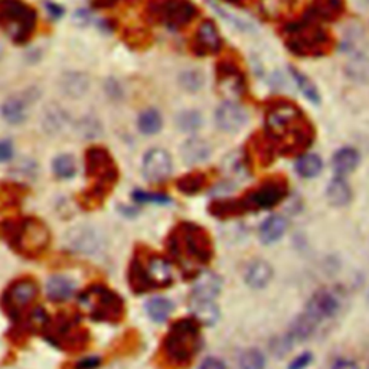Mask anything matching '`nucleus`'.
<instances>
[{
	"label": "nucleus",
	"instance_id": "1",
	"mask_svg": "<svg viewBox=\"0 0 369 369\" xmlns=\"http://www.w3.org/2000/svg\"><path fill=\"white\" fill-rule=\"evenodd\" d=\"M265 126L271 140L270 149L276 144L282 153L299 152L313 139V130L304 120L300 110L286 101H280L270 107L265 117Z\"/></svg>",
	"mask_w": 369,
	"mask_h": 369
},
{
	"label": "nucleus",
	"instance_id": "2",
	"mask_svg": "<svg viewBox=\"0 0 369 369\" xmlns=\"http://www.w3.org/2000/svg\"><path fill=\"white\" fill-rule=\"evenodd\" d=\"M169 249L185 269L208 264L214 257V244L210 234L190 223H182L172 231Z\"/></svg>",
	"mask_w": 369,
	"mask_h": 369
},
{
	"label": "nucleus",
	"instance_id": "3",
	"mask_svg": "<svg viewBox=\"0 0 369 369\" xmlns=\"http://www.w3.org/2000/svg\"><path fill=\"white\" fill-rule=\"evenodd\" d=\"M202 346L199 323L195 319L175 322L161 344V353L172 368H186Z\"/></svg>",
	"mask_w": 369,
	"mask_h": 369
},
{
	"label": "nucleus",
	"instance_id": "4",
	"mask_svg": "<svg viewBox=\"0 0 369 369\" xmlns=\"http://www.w3.org/2000/svg\"><path fill=\"white\" fill-rule=\"evenodd\" d=\"M287 195V182L282 178H273L262 182L260 186L238 201H223L212 205V214L221 218L240 215L248 211L270 210L278 205Z\"/></svg>",
	"mask_w": 369,
	"mask_h": 369
},
{
	"label": "nucleus",
	"instance_id": "5",
	"mask_svg": "<svg viewBox=\"0 0 369 369\" xmlns=\"http://www.w3.org/2000/svg\"><path fill=\"white\" fill-rule=\"evenodd\" d=\"M36 26V12L23 0H0V29L16 43L31 39Z\"/></svg>",
	"mask_w": 369,
	"mask_h": 369
},
{
	"label": "nucleus",
	"instance_id": "6",
	"mask_svg": "<svg viewBox=\"0 0 369 369\" xmlns=\"http://www.w3.org/2000/svg\"><path fill=\"white\" fill-rule=\"evenodd\" d=\"M173 280L170 264L160 256L136 258L130 269V284L139 293L168 287Z\"/></svg>",
	"mask_w": 369,
	"mask_h": 369
},
{
	"label": "nucleus",
	"instance_id": "7",
	"mask_svg": "<svg viewBox=\"0 0 369 369\" xmlns=\"http://www.w3.org/2000/svg\"><path fill=\"white\" fill-rule=\"evenodd\" d=\"M289 49L300 56H319L331 48V38L323 27L315 23H298L287 31Z\"/></svg>",
	"mask_w": 369,
	"mask_h": 369
},
{
	"label": "nucleus",
	"instance_id": "8",
	"mask_svg": "<svg viewBox=\"0 0 369 369\" xmlns=\"http://www.w3.org/2000/svg\"><path fill=\"white\" fill-rule=\"evenodd\" d=\"M80 304L94 320L100 322H119L124 315L123 300L102 286H94L84 291Z\"/></svg>",
	"mask_w": 369,
	"mask_h": 369
},
{
	"label": "nucleus",
	"instance_id": "9",
	"mask_svg": "<svg viewBox=\"0 0 369 369\" xmlns=\"http://www.w3.org/2000/svg\"><path fill=\"white\" fill-rule=\"evenodd\" d=\"M85 166L88 176L96 179L94 194L104 197L106 189L111 188L119 176V170H117L111 155L102 147H91L85 156Z\"/></svg>",
	"mask_w": 369,
	"mask_h": 369
},
{
	"label": "nucleus",
	"instance_id": "10",
	"mask_svg": "<svg viewBox=\"0 0 369 369\" xmlns=\"http://www.w3.org/2000/svg\"><path fill=\"white\" fill-rule=\"evenodd\" d=\"M150 16L170 29H182L197 16V8L189 0H150Z\"/></svg>",
	"mask_w": 369,
	"mask_h": 369
},
{
	"label": "nucleus",
	"instance_id": "11",
	"mask_svg": "<svg viewBox=\"0 0 369 369\" xmlns=\"http://www.w3.org/2000/svg\"><path fill=\"white\" fill-rule=\"evenodd\" d=\"M13 243L26 256H39L49 244V231L39 219L27 218L14 232Z\"/></svg>",
	"mask_w": 369,
	"mask_h": 369
},
{
	"label": "nucleus",
	"instance_id": "12",
	"mask_svg": "<svg viewBox=\"0 0 369 369\" xmlns=\"http://www.w3.org/2000/svg\"><path fill=\"white\" fill-rule=\"evenodd\" d=\"M172 157L161 149H152L143 157V175L147 181L160 182L172 173Z\"/></svg>",
	"mask_w": 369,
	"mask_h": 369
},
{
	"label": "nucleus",
	"instance_id": "13",
	"mask_svg": "<svg viewBox=\"0 0 369 369\" xmlns=\"http://www.w3.org/2000/svg\"><path fill=\"white\" fill-rule=\"evenodd\" d=\"M34 98L35 97L29 93L10 96L3 101V104L0 106V115H2V119L10 126H19L25 123L27 119L29 106H31Z\"/></svg>",
	"mask_w": 369,
	"mask_h": 369
},
{
	"label": "nucleus",
	"instance_id": "14",
	"mask_svg": "<svg viewBox=\"0 0 369 369\" xmlns=\"http://www.w3.org/2000/svg\"><path fill=\"white\" fill-rule=\"evenodd\" d=\"M247 113L234 101H225L216 109L215 123L219 130L227 133H235L241 130L247 123Z\"/></svg>",
	"mask_w": 369,
	"mask_h": 369
},
{
	"label": "nucleus",
	"instance_id": "15",
	"mask_svg": "<svg viewBox=\"0 0 369 369\" xmlns=\"http://www.w3.org/2000/svg\"><path fill=\"white\" fill-rule=\"evenodd\" d=\"M38 296V286L31 278H22L14 282L8 290L5 302L13 312H19L27 304H31Z\"/></svg>",
	"mask_w": 369,
	"mask_h": 369
},
{
	"label": "nucleus",
	"instance_id": "16",
	"mask_svg": "<svg viewBox=\"0 0 369 369\" xmlns=\"http://www.w3.org/2000/svg\"><path fill=\"white\" fill-rule=\"evenodd\" d=\"M337 310H339V302L333 294L326 290H320L315 293L312 299L309 300L306 313L316 319L317 322H320L322 319L335 316L337 313Z\"/></svg>",
	"mask_w": 369,
	"mask_h": 369
},
{
	"label": "nucleus",
	"instance_id": "17",
	"mask_svg": "<svg viewBox=\"0 0 369 369\" xmlns=\"http://www.w3.org/2000/svg\"><path fill=\"white\" fill-rule=\"evenodd\" d=\"M58 87H60L63 96L78 100L90 90V78L84 72L68 71L61 76L60 81H58Z\"/></svg>",
	"mask_w": 369,
	"mask_h": 369
},
{
	"label": "nucleus",
	"instance_id": "18",
	"mask_svg": "<svg viewBox=\"0 0 369 369\" xmlns=\"http://www.w3.org/2000/svg\"><path fill=\"white\" fill-rule=\"evenodd\" d=\"M195 45L201 55L216 54L223 47V39H221L216 26L211 21H205L199 25Z\"/></svg>",
	"mask_w": 369,
	"mask_h": 369
},
{
	"label": "nucleus",
	"instance_id": "19",
	"mask_svg": "<svg viewBox=\"0 0 369 369\" xmlns=\"http://www.w3.org/2000/svg\"><path fill=\"white\" fill-rule=\"evenodd\" d=\"M218 82L224 91L235 94H240L244 88L243 74L231 63H221L218 65Z\"/></svg>",
	"mask_w": 369,
	"mask_h": 369
},
{
	"label": "nucleus",
	"instance_id": "20",
	"mask_svg": "<svg viewBox=\"0 0 369 369\" xmlns=\"http://www.w3.org/2000/svg\"><path fill=\"white\" fill-rule=\"evenodd\" d=\"M221 286H223V283H221V278L216 274L211 271H205L195 280L194 298L214 300L221 291Z\"/></svg>",
	"mask_w": 369,
	"mask_h": 369
},
{
	"label": "nucleus",
	"instance_id": "21",
	"mask_svg": "<svg viewBox=\"0 0 369 369\" xmlns=\"http://www.w3.org/2000/svg\"><path fill=\"white\" fill-rule=\"evenodd\" d=\"M68 126L69 114L61 106L51 104L48 109H45L42 117V127L48 135H58Z\"/></svg>",
	"mask_w": 369,
	"mask_h": 369
},
{
	"label": "nucleus",
	"instance_id": "22",
	"mask_svg": "<svg viewBox=\"0 0 369 369\" xmlns=\"http://www.w3.org/2000/svg\"><path fill=\"white\" fill-rule=\"evenodd\" d=\"M77 286L71 278L64 276L51 277L47 283V294L51 300L55 302H65L71 299L76 293Z\"/></svg>",
	"mask_w": 369,
	"mask_h": 369
},
{
	"label": "nucleus",
	"instance_id": "23",
	"mask_svg": "<svg viewBox=\"0 0 369 369\" xmlns=\"http://www.w3.org/2000/svg\"><path fill=\"white\" fill-rule=\"evenodd\" d=\"M345 0H313L310 14L322 21H335L342 16Z\"/></svg>",
	"mask_w": 369,
	"mask_h": 369
},
{
	"label": "nucleus",
	"instance_id": "24",
	"mask_svg": "<svg viewBox=\"0 0 369 369\" xmlns=\"http://www.w3.org/2000/svg\"><path fill=\"white\" fill-rule=\"evenodd\" d=\"M273 277V269L267 261H254L245 273V282L251 289H264L270 283Z\"/></svg>",
	"mask_w": 369,
	"mask_h": 369
},
{
	"label": "nucleus",
	"instance_id": "25",
	"mask_svg": "<svg viewBox=\"0 0 369 369\" xmlns=\"http://www.w3.org/2000/svg\"><path fill=\"white\" fill-rule=\"evenodd\" d=\"M359 165V153L352 149V147H344V149L337 150L332 159V166L337 176H346L348 173L353 172Z\"/></svg>",
	"mask_w": 369,
	"mask_h": 369
},
{
	"label": "nucleus",
	"instance_id": "26",
	"mask_svg": "<svg viewBox=\"0 0 369 369\" xmlns=\"http://www.w3.org/2000/svg\"><path fill=\"white\" fill-rule=\"evenodd\" d=\"M190 312L198 323L206 324V326L215 324L219 319V309L214 300L194 299V302L190 303Z\"/></svg>",
	"mask_w": 369,
	"mask_h": 369
},
{
	"label": "nucleus",
	"instance_id": "27",
	"mask_svg": "<svg viewBox=\"0 0 369 369\" xmlns=\"http://www.w3.org/2000/svg\"><path fill=\"white\" fill-rule=\"evenodd\" d=\"M286 230L287 221L280 215H273L262 223L260 228V238L264 244H273L283 237Z\"/></svg>",
	"mask_w": 369,
	"mask_h": 369
},
{
	"label": "nucleus",
	"instance_id": "28",
	"mask_svg": "<svg viewBox=\"0 0 369 369\" xmlns=\"http://www.w3.org/2000/svg\"><path fill=\"white\" fill-rule=\"evenodd\" d=\"M211 153L210 146L201 139H189L182 147V157L186 165H195L208 159Z\"/></svg>",
	"mask_w": 369,
	"mask_h": 369
},
{
	"label": "nucleus",
	"instance_id": "29",
	"mask_svg": "<svg viewBox=\"0 0 369 369\" xmlns=\"http://www.w3.org/2000/svg\"><path fill=\"white\" fill-rule=\"evenodd\" d=\"M326 197L329 203H332L333 206H345L352 199V190L346 181L341 178V176H337V178L332 179V182L329 183L326 189Z\"/></svg>",
	"mask_w": 369,
	"mask_h": 369
},
{
	"label": "nucleus",
	"instance_id": "30",
	"mask_svg": "<svg viewBox=\"0 0 369 369\" xmlns=\"http://www.w3.org/2000/svg\"><path fill=\"white\" fill-rule=\"evenodd\" d=\"M323 169V161L317 155L309 153L303 155L298 161H296V170L299 176L306 179H312L316 178V176L320 175Z\"/></svg>",
	"mask_w": 369,
	"mask_h": 369
},
{
	"label": "nucleus",
	"instance_id": "31",
	"mask_svg": "<svg viewBox=\"0 0 369 369\" xmlns=\"http://www.w3.org/2000/svg\"><path fill=\"white\" fill-rule=\"evenodd\" d=\"M317 323L319 322L316 319H313L310 315L304 313V315L299 316L296 320H294L289 336L293 339V342L304 341L306 337H309L310 335L315 332Z\"/></svg>",
	"mask_w": 369,
	"mask_h": 369
},
{
	"label": "nucleus",
	"instance_id": "32",
	"mask_svg": "<svg viewBox=\"0 0 369 369\" xmlns=\"http://www.w3.org/2000/svg\"><path fill=\"white\" fill-rule=\"evenodd\" d=\"M139 130L143 133V135L152 136L156 135L161 130V126H164V122H161V115L157 110L155 109H147L143 113H140L139 120H137Z\"/></svg>",
	"mask_w": 369,
	"mask_h": 369
},
{
	"label": "nucleus",
	"instance_id": "33",
	"mask_svg": "<svg viewBox=\"0 0 369 369\" xmlns=\"http://www.w3.org/2000/svg\"><path fill=\"white\" fill-rule=\"evenodd\" d=\"M173 310V303L165 298H153L146 303V312L155 322H165Z\"/></svg>",
	"mask_w": 369,
	"mask_h": 369
},
{
	"label": "nucleus",
	"instance_id": "34",
	"mask_svg": "<svg viewBox=\"0 0 369 369\" xmlns=\"http://www.w3.org/2000/svg\"><path fill=\"white\" fill-rule=\"evenodd\" d=\"M52 170L60 179H71L77 173V161L71 155H60L52 161Z\"/></svg>",
	"mask_w": 369,
	"mask_h": 369
},
{
	"label": "nucleus",
	"instance_id": "35",
	"mask_svg": "<svg viewBox=\"0 0 369 369\" xmlns=\"http://www.w3.org/2000/svg\"><path fill=\"white\" fill-rule=\"evenodd\" d=\"M206 182H208V178L205 173H189L178 181V189L186 195H195L205 188Z\"/></svg>",
	"mask_w": 369,
	"mask_h": 369
},
{
	"label": "nucleus",
	"instance_id": "36",
	"mask_svg": "<svg viewBox=\"0 0 369 369\" xmlns=\"http://www.w3.org/2000/svg\"><path fill=\"white\" fill-rule=\"evenodd\" d=\"M290 72L291 76L294 78V82L298 84V87L300 88V91L303 93V96L310 100L312 102H315V104H319L320 102V96H319V91L317 88L315 87V84L310 81L304 74H302L300 71H298L296 68H290Z\"/></svg>",
	"mask_w": 369,
	"mask_h": 369
},
{
	"label": "nucleus",
	"instance_id": "37",
	"mask_svg": "<svg viewBox=\"0 0 369 369\" xmlns=\"http://www.w3.org/2000/svg\"><path fill=\"white\" fill-rule=\"evenodd\" d=\"M76 131L80 137L84 139H93L96 136H98L101 133V124L100 122L96 119V117L87 115L84 119H80L76 124Z\"/></svg>",
	"mask_w": 369,
	"mask_h": 369
},
{
	"label": "nucleus",
	"instance_id": "38",
	"mask_svg": "<svg viewBox=\"0 0 369 369\" xmlns=\"http://www.w3.org/2000/svg\"><path fill=\"white\" fill-rule=\"evenodd\" d=\"M265 358L257 349L245 350L240 358V369H264Z\"/></svg>",
	"mask_w": 369,
	"mask_h": 369
},
{
	"label": "nucleus",
	"instance_id": "39",
	"mask_svg": "<svg viewBox=\"0 0 369 369\" xmlns=\"http://www.w3.org/2000/svg\"><path fill=\"white\" fill-rule=\"evenodd\" d=\"M176 123H178L179 128L183 131H194V130L199 128L202 119L197 111H183L178 115Z\"/></svg>",
	"mask_w": 369,
	"mask_h": 369
},
{
	"label": "nucleus",
	"instance_id": "40",
	"mask_svg": "<svg viewBox=\"0 0 369 369\" xmlns=\"http://www.w3.org/2000/svg\"><path fill=\"white\" fill-rule=\"evenodd\" d=\"M181 84L189 91H197L198 88L203 84V78L197 71H188L181 76Z\"/></svg>",
	"mask_w": 369,
	"mask_h": 369
},
{
	"label": "nucleus",
	"instance_id": "41",
	"mask_svg": "<svg viewBox=\"0 0 369 369\" xmlns=\"http://www.w3.org/2000/svg\"><path fill=\"white\" fill-rule=\"evenodd\" d=\"M137 202H152V203H168L170 199L166 195H160V194H149V192H142L137 190L133 195Z\"/></svg>",
	"mask_w": 369,
	"mask_h": 369
},
{
	"label": "nucleus",
	"instance_id": "42",
	"mask_svg": "<svg viewBox=\"0 0 369 369\" xmlns=\"http://www.w3.org/2000/svg\"><path fill=\"white\" fill-rule=\"evenodd\" d=\"M312 359H313L312 353L304 352V353H302V355H299L298 358H294L290 362L289 369H306L310 364H312Z\"/></svg>",
	"mask_w": 369,
	"mask_h": 369
},
{
	"label": "nucleus",
	"instance_id": "43",
	"mask_svg": "<svg viewBox=\"0 0 369 369\" xmlns=\"http://www.w3.org/2000/svg\"><path fill=\"white\" fill-rule=\"evenodd\" d=\"M13 156V144L9 140H0V161H8Z\"/></svg>",
	"mask_w": 369,
	"mask_h": 369
},
{
	"label": "nucleus",
	"instance_id": "44",
	"mask_svg": "<svg viewBox=\"0 0 369 369\" xmlns=\"http://www.w3.org/2000/svg\"><path fill=\"white\" fill-rule=\"evenodd\" d=\"M199 369H227L225 364L216 358H206Z\"/></svg>",
	"mask_w": 369,
	"mask_h": 369
},
{
	"label": "nucleus",
	"instance_id": "45",
	"mask_svg": "<svg viewBox=\"0 0 369 369\" xmlns=\"http://www.w3.org/2000/svg\"><path fill=\"white\" fill-rule=\"evenodd\" d=\"M122 2H133V0H94L93 5L96 9H109Z\"/></svg>",
	"mask_w": 369,
	"mask_h": 369
},
{
	"label": "nucleus",
	"instance_id": "46",
	"mask_svg": "<svg viewBox=\"0 0 369 369\" xmlns=\"http://www.w3.org/2000/svg\"><path fill=\"white\" fill-rule=\"evenodd\" d=\"M100 365V359L97 357H90L84 358L82 361L78 362L77 369H96Z\"/></svg>",
	"mask_w": 369,
	"mask_h": 369
},
{
	"label": "nucleus",
	"instance_id": "47",
	"mask_svg": "<svg viewBox=\"0 0 369 369\" xmlns=\"http://www.w3.org/2000/svg\"><path fill=\"white\" fill-rule=\"evenodd\" d=\"M332 369H359V366L349 359H339L333 364Z\"/></svg>",
	"mask_w": 369,
	"mask_h": 369
},
{
	"label": "nucleus",
	"instance_id": "48",
	"mask_svg": "<svg viewBox=\"0 0 369 369\" xmlns=\"http://www.w3.org/2000/svg\"><path fill=\"white\" fill-rule=\"evenodd\" d=\"M230 2H237V0H230Z\"/></svg>",
	"mask_w": 369,
	"mask_h": 369
}]
</instances>
